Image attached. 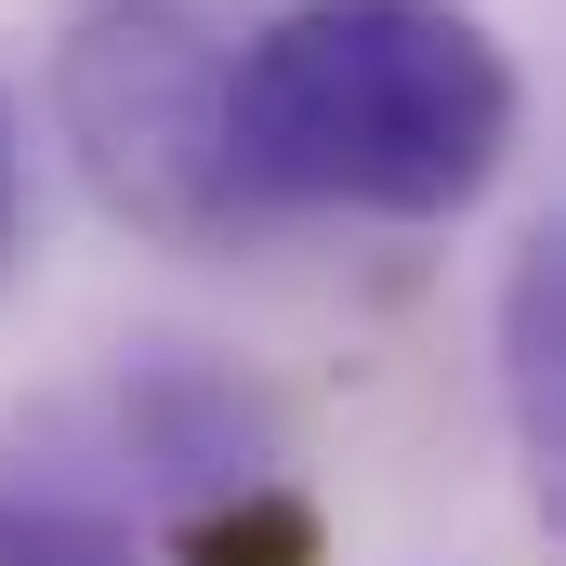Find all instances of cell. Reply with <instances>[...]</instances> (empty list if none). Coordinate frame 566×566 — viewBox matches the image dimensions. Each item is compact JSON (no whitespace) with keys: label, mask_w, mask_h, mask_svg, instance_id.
I'll return each instance as SVG.
<instances>
[{"label":"cell","mask_w":566,"mask_h":566,"mask_svg":"<svg viewBox=\"0 0 566 566\" xmlns=\"http://www.w3.org/2000/svg\"><path fill=\"white\" fill-rule=\"evenodd\" d=\"M527 133V80L474 0H277L224 40V158L251 211L461 224Z\"/></svg>","instance_id":"1"},{"label":"cell","mask_w":566,"mask_h":566,"mask_svg":"<svg viewBox=\"0 0 566 566\" xmlns=\"http://www.w3.org/2000/svg\"><path fill=\"white\" fill-rule=\"evenodd\" d=\"M53 119L80 145L93 198L145 238H238V158H224V27L198 0H93L53 53Z\"/></svg>","instance_id":"2"},{"label":"cell","mask_w":566,"mask_h":566,"mask_svg":"<svg viewBox=\"0 0 566 566\" xmlns=\"http://www.w3.org/2000/svg\"><path fill=\"white\" fill-rule=\"evenodd\" d=\"M0 566H145L133 501L106 474H80V461L13 448L0 461Z\"/></svg>","instance_id":"3"},{"label":"cell","mask_w":566,"mask_h":566,"mask_svg":"<svg viewBox=\"0 0 566 566\" xmlns=\"http://www.w3.org/2000/svg\"><path fill=\"white\" fill-rule=\"evenodd\" d=\"M566 356V238L554 224H541V238H527V251H514V290H501V382H514V448H527V461H541V488H554V369Z\"/></svg>","instance_id":"4"},{"label":"cell","mask_w":566,"mask_h":566,"mask_svg":"<svg viewBox=\"0 0 566 566\" xmlns=\"http://www.w3.org/2000/svg\"><path fill=\"white\" fill-rule=\"evenodd\" d=\"M171 566H329V527L290 474H251V488H211L171 514Z\"/></svg>","instance_id":"5"},{"label":"cell","mask_w":566,"mask_h":566,"mask_svg":"<svg viewBox=\"0 0 566 566\" xmlns=\"http://www.w3.org/2000/svg\"><path fill=\"white\" fill-rule=\"evenodd\" d=\"M27 264V119H13V93H0V277Z\"/></svg>","instance_id":"6"}]
</instances>
